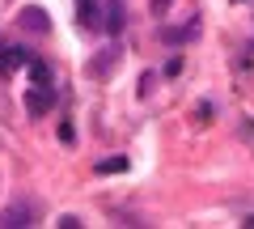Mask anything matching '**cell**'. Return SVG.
Listing matches in <instances>:
<instances>
[{
	"label": "cell",
	"mask_w": 254,
	"mask_h": 229,
	"mask_svg": "<svg viewBox=\"0 0 254 229\" xmlns=\"http://www.w3.org/2000/svg\"><path fill=\"white\" fill-rule=\"evenodd\" d=\"M51 106H55V89H51V85H34V89L26 93V115H30V119L47 115Z\"/></svg>",
	"instance_id": "1"
},
{
	"label": "cell",
	"mask_w": 254,
	"mask_h": 229,
	"mask_svg": "<svg viewBox=\"0 0 254 229\" xmlns=\"http://www.w3.org/2000/svg\"><path fill=\"white\" fill-rule=\"evenodd\" d=\"M26 225H34V208L30 204H13V208L0 212V229H26Z\"/></svg>",
	"instance_id": "2"
},
{
	"label": "cell",
	"mask_w": 254,
	"mask_h": 229,
	"mask_svg": "<svg viewBox=\"0 0 254 229\" xmlns=\"http://www.w3.org/2000/svg\"><path fill=\"white\" fill-rule=\"evenodd\" d=\"M21 26L26 30H38V34H47V30H51V17H47V9H21Z\"/></svg>",
	"instance_id": "3"
},
{
	"label": "cell",
	"mask_w": 254,
	"mask_h": 229,
	"mask_svg": "<svg viewBox=\"0 0 254 229\" xmlns=\"http://www.w3.org/2000/svg\"><path fill=\"white\" fill-rule=\"evenodd\" d=\"M76 13H81V26H85V30H98V26H102L98 0H76Z\"/></svg>",
	"instance_id": "4"
},
{
	"label": "cell",
	"mask_w": 254,
	"mask_h": 229,
	"mask_svg": "<svg viewBox=\"0 0 254 229\" xmlns=\"http://www.w3.org/2000/svg\"><path fill=\"white\" fill-rule=\"evenodd\" d=\"M30 55H34V51H26V47H9V51L0 55V73H13V68L30 64Z\"/></svg>",
	"instance_id": "5"
},
{
	"label": "cell",
	"mask_w": 254,
	"mask_h": 229,
	"mask_svg": "<svg viewBox=\"0 0 254 229\" xmlns=\"http://www.w3.org/2000/svg\"><path fill=\"white\" fill-rule=\"evenodd\" d=\"M106 30H110V34L123 30V0H110V4H106Z\"/></svg>",
	"instance_id": "6"
},
{
	"label": "cell",
	"mask_w": 254,
	"mask_h": 229,
	"mask_svg": "<svg viewBox=\"0 0 254 229\" xmlns=\"http://www.w3.org/2000/svg\"><path fill=\"white\" fill-rule=\"evenodd\" d=\"M30 76H34V85H51V68L43 64V60H38V55H30Z\"/></svg>",
	"instance_id": "7"
},
{
	"label": "cell",
	"mask_w": 254,
	"mask_h": 229,
	"mask_svg": "<svg viewBox=\"0 0 254 229\" xmlns=\"http://www.w3.org/2000/svg\"><path fill=\"white\" fill-rule=\"evenodd\" d=\"M115 60H119V51H115V47H110V55H98V60H93V64H89V73H93V76L110 73V68H115Z\"/></svg>",
	"instance_id": "8"
},
{
	"label": "cell",
	"mask_w": 254,
	"mask_h": 229,
	"mask_svg": "<svg viewBox=\"0 0 254 229\" xmlns=\"http://www.w3.org/2000/svg\"><path fill=\"white\" fill-rule=\"evenodd\" d=\"M123 170H127L123 157H102L98 161V174H123Z\"/></svg>",
	"instance_id": "9"
},
{
	"label": "cell",
	"mask_w": 254,
	"mask_h": 229,
	"mask_svg": "<svg viewBox=\"0 0 254 229\" xmlns=\"http://www.w3.org/2000/svg\"><path fill=\"white\" fill-rule=\"evenodd\" d=\"M60 140H64V145H76V128H72V123H60Z\"/></svg>",
	"instance_id": "10"
},
{
	"label": "cell",
	"mask_w": 254,
	"mask_h": 229,
	"mask_svg": "<svg viewBox=\"0 0 254 229\" xmlns=\"http://www.w3.org/2000/svg\"><path fill=\"white\" fill-rule=\"evenodd\" d=\"M195 119H199V123L212 119V106H208V102H199V106H195Z\"/></svg>",
	"instance_id": "11"
},
{
	"label": "cell",
	"mask_w": 254,
	"mask_h": 229,
	"mask_svg": "<svg viewBox=\"0 0 254 229\" xmlns=\"http://www.w3.org/2000/svg\"><path fill=\"white\" fill-rule=\"evenodd\" d=\"M178 73H182V60H178V55H174L170 64H165V76H178Z\"/></svg>",
	"instance_id": "12"
},
{
	"label": "cell",
	"mask_w": 254,
	"mask_h": 229,
	"mask_svg": "<svg viewBox=\"0 0 254 229\" xmlns=\"http://www.w3.org/2000/svg\"><path fill=\"white\" fill-rule=\"evenodd\" d=\"M55 225H60V229H81V221H76V217H60Z\"/></svg>",
	"instance_id": "13"
},
{
	"label": "cell",
	"mask_w": 254,
	"mask_h": 229,
	"mask_svg": "<svg viewBox=\"0 0 254 229\" xmlns=\"http://www.w3.org/2000/svg\"><path fill=\"white\" fill-rule=\"evenodd\" d=\"M170 4L174 0H153V13H170Z\"/></svg>",
	"instance_id": "14"
},
{
	"label": "cell",
	"mask_w": 254,
	"mask_h": 229,
	"mask_svg": "<svg viewBox=\"0 0 254 229\" xmlns=\"http://www.w3.org/2000/svg\"><path fill=\"white\" fill-rule=\"evenodd\" d=\"M242 225H246V229H254V217H250V221H242Z\"/></svg>",
	"instance_id": "15"
}]
</instances>
